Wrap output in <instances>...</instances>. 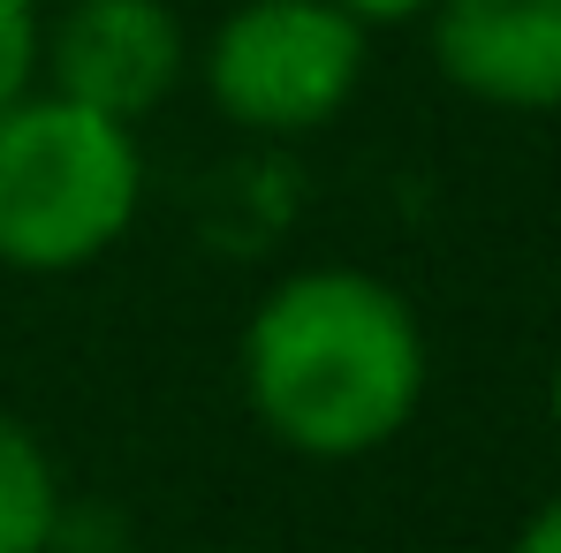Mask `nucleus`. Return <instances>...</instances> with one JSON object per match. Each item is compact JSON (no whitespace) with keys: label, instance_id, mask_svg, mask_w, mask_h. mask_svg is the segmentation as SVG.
<instances>
[{"label":"nucleus","instance_id":"f8f14e48","mask_svg":"<svg viewBox=\"0 0 561 553\" xmlns=\"http://www.w3.org/2000/svg\"><path fill=\"white\" fill-rule=\"evenodd\" d=\"M46 8H54V0H46Z\"/></svg>","mask_w":561,"mask_h":553},{"label":"nucleus","instance_id":"9b49d317","mask_svg":"<svg viewBox=\"0 0 561 553\" xmlns=\"http://www.w3.org/2000/svg\"><path fill=\"white\" fill-rule=\"evenodd\" d=\"M220 553H251V546H220Z\"/></svg>","mask_w":561,"mask_h":553},{"label":"nucleus","instance_id":"6e6552de","mask_svg":"<svg viewBox=\"0 0 561 553\" xmlns=\"http://www.w3.org/2000/svg\"><path fill=\"white\" fill-rule=\"evenodd\" d=\"M342 8H350L365 31H394V23H425L440 0H342Z\"/></svg>","mask_w":561,"mask_h":553},{"label":"nucleus","instance_id":"0eeeda50","mask_svg":"<svg viewBox=\"0 0 561 553\" xmlns=\"http://www.w3.org/2000/svg\"><path fill=\"white\" fill-rule=\"evenodd\" d=\"M46 92V0H0V114Z\"/></svg>","mask_w":561,"mask_h":553},{"label":"nucleus","instance_id":"9d476101","mask_svg":"<svg viewBox=\"0 0 561 553\" xmlns=\"http://www.w3.org/2000/svg\"><path fill=\"white\" fill-rule=\"evenodd\" d=\"M547 417H554V440H561V357H554V371H547Z\"/></svg>","mask_w":561,"mask_h":553},{"label":"nucleus","instance_id":"423d86ee","mask_svg":"<svg viewBox=\"0 0 561 553\" xmlns=\"http://www.w3.org/2000/svg\"><path fill=\"white\" fill-rule=\"evenodd\" d=\"M61 539V470L46 440L0 410V553H46Z\"/></svg>","mask_w":561,"mask_h":553},{"label":"nucleus","instance_id":"f03ea898","mask_svg":"<svg viewBox=\"0 0 561 553\" xmlns=\"http://www.w3.org/2000/svg\"><path fill=\"white\" fill-rule=\"evenodd\" d=\"M145 212L137 129L31 92L0 114V266L8 274H84Z\"/></svg>","mask_w":561,"mask_h":553},{"label":"nucleus","instance_id":"7ed1b4c3","mask_svg":"<svg viewBox=\"0 0 561 553\" xmlns=\"http://www.w3.org/2000/svg\"><path fill=\"white\" fill-rule=\"evenodd\" d=\"M205 106L243 137H319L334 129L365 77L373 31L342 0H236L197 38Z\"/></svg>","mask_w":561,"mask_h":553},{"label":"nucleus","instance_id":"1a4fd4ad","mask_svg":"<svg viewBox=\"0 0 561 553\" xmlns=\"http://www.w3.org/2000/svg\"><path fill=\"white\" fill-rule=\"evenodd\" d=\"M508 553H561V493L524 523V531H516V546H508Z\"/></svg>","mask_w":561,"mask_h":553},{"label":"nucleus","instance_id":"39448f33","mask_svg":"<svg viewBox=\"0 0 561 553\" xmlns=\"http://www.w3.org/2000/svg\"><path fill=\"white\" fill-rule=\"evenodd\" d=\"M425 46L448 92L493 114H561V0H440Z\"/></svg>","mask_w":561,"mask_h":553},{"label":"nucleus","instance_id":"20e7f679","mask_svg":"<svg viewBox=\"0 0 561 553\" xmlns=\"http://www.w3.org/2000/svg\"><path fill=\"white\" fill-rule=\"evenodd\" d=\"M190 23L175 0H54L46 8V92L145 129L190 84Z\"/></svg>","mask_w":561,"mask_h":553},{"label":"nucleus","instance_id":"f257e3e1","mask_svg":"<svg viewBox=\"0 0 561 553\" xmlns=\"http://www.w3.org/2000/svg\"><path fill=\"white\" fill-rule=\"evenodd\" d=\"M243 402L304 462H365L410 433L433 387L417 303L365 266H296L243 319Z\"/></svg>","mask_w":561,"mask_h":553}]
</instances>
